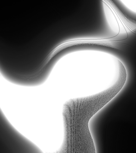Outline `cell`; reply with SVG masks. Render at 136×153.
I'll return each instance as SVG.
<instances>
[{"instance_id": "cell-1", "label": "cell", "mask_w": 136, "mask_h": 153, "mask_svg": "<svg viewBox=\"0 0 136 153\" xmlns=\"http://www.w3.org/2000/svg\"><path fill=\"white\" fill-rule=\"evenodd\" d=\"M115 86L92 95L71 99L63 105V139L57 153H95L89 124L93 117L119 94Z\"/></svg>"}, {"instance_id": "cell-2", "label": "cell", "mask_w": 136, "mask_h": 153, "mask_svg": "<svg viewBox=\"0 0 136 153\" xmlns=\"http://www.w3.org/2000/svg\"><path fill=\"white\" fill-rule=\"evenodd\" d=\"M104 10L107 16L115 23L116 29L119 33H132L136 34V20L131 19L121 11L112 0H101Z\"/></svg>"}, {"instance_id": "cell-3", "label": "cell", "mask_w": 136, "mask_h": 153, "mask_svg": "<svg viewBox=\"0 0 136 153\" xmlns=\"http://www.w3.org/2000/svg\"><path fill=\"white\" fill-rule=\"evenodd\" d=\"M120 1L130 9L136 11V0H120Z\"/></svg>"}, {"instance_id": "cell-4", "label": "cell", "mask_w": 136, "mask_h": 153, "mask_svg": "<svg viewBox=\"0 0 136 153\" xmlns=\"http://www.w3.org/2000/svg\"><path fill=\"white\" fill-rule=\"evenodd\" d=\"M2 77V75H1V73H0V79Z\"/></svg>"}, {"instance_id": "cell-5", "label": "cell", "mask_w": 136, "mask_h": 153, "mask_svg": "<svg viewBox=\"0 0 136 153\" xmlns=\"http://www.w3.org/2000/svg\"><path fill=\"white\" fill-rule=\"evenodd\" d=\"M32 75H33V74H32ZM31 75H30V76H31ZM27 77H28V76H27ZM25 78H26V77H25ZM25 78H24V79Z\"/></svg>"}]
</instances>
